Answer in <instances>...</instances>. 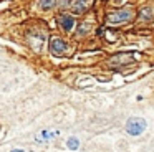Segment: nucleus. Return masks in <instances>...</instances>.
<instances>
[{"label": "nucleus", "mask_w": 154, "mask_h": 152, "mask_svg": "<svg viewBox=\"0 0 154 152\" xmlns=\"http://www.w3.org/2000/svg\"><path fill=\"white\" fill-rule=\"evenodd\" d=\"M70 5L73 7V12L75 13H83L85 10H86V3H85V2H71Z\"/></svg>", "instance_id": "0eeeda50"}, {"label": "nucleus", "mask_w": 154, "mask_h": 152, "mask_svg": "<svg viewBox=\"0 0 154 152\" xmlns=\"http://www.w3.org/2000/svg\"><path fill=\"white\" fill-rule=\"evenodd\" d=\"M12 152H25V150H22V149H14Z\"/></svg>", "instance_id": "9b49d317"}, {"label": "nucleus", "mask_w": 154, "mask_h": 152, "mask_svg": "<svg viewBox=\"0 0 154 152\" xmlns=\"http://www.w3.org/2000/svg\"><path fill=\"white\" fill-rule=\"evenodd\" d=\"M60 26L65 30V32H70V30L75 26V18L71 15H66V13L60 15Z\"/></svg>", "instance_id": "39448f33"}, {"label": "nucleus", "mask_w": 154, "mask_h": 152, "mask_svg": "<svg viewBox=\"0 0 154 152\" xmlns=\"http://www.w3.org/2000/svg\"><path fill=\"white\" fill-rule=\"evenodd\" d=\"M146 121L144 119H141V117H131V119H128V122H126V131L129 132L131 135H139V134H143L144 131H146Z\"/></svg>", "instance_id": "7ed1b4c3"}, {"label": "nucleus", "mask_w": 154, "mask_h": 152, "mask_svg": "<svg viewBox=\"0 0 154 152\" xmlns=\"http://www.w3.org/2000/svg\"><path fill=\"white\" fill-rule=\"evenodd\" d=\"M57 2H40V7L42 8H50V7H55Z\"/></svg>", "instance_id": "1a4fd4ad"}, {"label": "nucleus", "mask_w": 154, "mask_h": 152, "mask_svg": "<svg viewBox=\"0 0 154 152\" xmlns=\"http://www.w3.org/2000/svg\"><path fill=\"white\" fill-rule=\"evenodd\" d=\"M53 135H55L53 132H47V131L43 132V137H53Z\"/></svg>", "instance_id": "9d476101"}, {"label": "nucleus", "mask_w": 154, "mask_h": 152, "mask_svg": "<svg viewBox=\"0 0 154 152\" xmlns=\"http://www.w3.org/2000/svg\"><path fill=\"white\" fill-rule=\"evenodd\" d=\"M68 48H70V46H68L61 38H51L50 40V51H51V55L65 56L68 53Z\"/></svg>", "instance_id": "20e7f679"}, {"label": "nucleus", "mask_w": 154, "mask_h": 152, "mask_svg": "<svg viewBox=\"0 0 154 152\" xmlns=\"http://www.w3.org/2000/svg\"><path fill=\"white\" fill-rule=\"evenodd\" d=\"M134 17L133 10L129 8H121V10H114V12H109L106 15V22L111 23V25H118V23H128L131 22Z\"/></svg>", "instance_id": "f257e3e1"}, {"label": "nucleus", "mask_w": 154, "mask_h": 152, "mask_svg": "<svg viewBox=\"0 0 154 152\" xmlns=\"http://www.w3.org/2000/svg\"><path fill=\"white\" fill-rule=\"evenodd\" d=\"M66 144H68V147H70V149H73V150H75V149H78V147H80V141H78L76 137L68 139V142H66Z\"/></svg>", "instance_id": "6e6552de"}, {"label": "nucleus", "mask_w": 154, "mask_h": 152, "mask_svg": "<svg viewBox=\"0 0 154 152\" xmlns=\"http://www.w3.org/2000/svg\"><path fill=\"white\" fill-rule=\"evenodd\" d=\"M136 59V55L131 51H123V53H116L109 58L108 65L113 66V68H118V66H124V65H129Z\"/></svg>", "instance_id": "f03ea898"}, {"label": "nucleus", "mask_w": 154, "mask_h": 152, "mask_svg": "<svg viewBox=\"0 0 154 152\" xmlns=\"http://www.w3.org/2000/svg\"><path fill=\"white\" fill-rule=\"evenodd\" d=\"M154 18V15L151 13V7H147V8H141V12H139V20L141 22H151V20Z\"/></svg>", "instance_id": "423d86ee"}]
</instances>
